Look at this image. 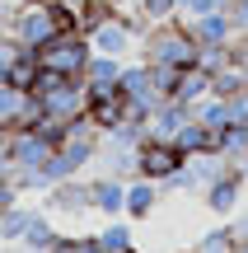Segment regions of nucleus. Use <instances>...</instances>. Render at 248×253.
Returning <instances> with one entry per match:
<instances>
[{"instance_id":"obj_22","label":"nucleus","mask_w":248,"mask_h":253,"mask_svg":"<svg viewBox=\"0 0 248 253\" xmlns=\"http://www.w3.org/2000/svg\"><path fill=\"white\" fill-rule=\"evenodd\" d=\"M159 188H164V197H178V192H192V197H197V192H202V183H197V173H192V164H178V169L174 173H169V178H159Z\"/></svg>"},{"instance_id":"obj_28","label":"nucleus","mask_w":248,"mask_h":253,"mask_svg":"<svg viewBox=\"0 0 248 253\" xmlns=\"http://www.w3.org/2000/svg\"><path fill=\"white\" fill-rule=\"evenodd\" d=\"M47 253H75V235H56V244Z\"/></svg>"},{"instance_id":"obj_13","label":"nucleus","mask_w":248,"mask_h":253,"mask_svg":"<svg viewBox=\"0 0 248 253\" xmlns=\"http://www.w3.org/2000/svg\"><path fill=\"white\" fill-rule=\"evenodd\" d=\"M37 211H42V207H33V202H24V197L9 202V207L0 211V239H5V244H19V239L28 235V225H33Z\"/></svg>"},{"instance_id":"obj_6","label":"nucleus","mask_w":248,"mask_h":253,"mask_svg":"<svg viewBox=\"0 0 248 253\" xmlns=\"http://www.w3.org/2000/svg\"><path fill=\"white\" fill-rule=\"evenodd\" d=\"M183 160H187V155L178 150L174 141H155V136H145V141L136 145V173H141V178H155V183L169 178Z\"/></svg>"},{"instance_id":"obj_17","label":"nucleus","mask_w":248,"mask_h":253,"mask_svg":"<svg viewBox=\"0 0 248 253\" xmlns=\"http://www.w3.org/2000/svg\"><path fill=\"white\" fill-rule=\"evenodd\" d=\"M192 118L202 122V126H211V131H220V126L234 122V113H230V99H220V94H206V99L192 108Z\"/></svg>"},{"instance_id":"obj_11","label":"nucleus","mask_w":248,"mask_h":253,"mask_svg":"<svg viewBox=\"0 0 248 253\" xmlns=\"http://www.w3.org/2000/svg\"><path fill=\"white\" fill-rule=\"evenodd\" d=\"M159 202H164V188H159L155 178H141L136 173V178L127 183V216L131 220H150L159 211Z\"/></svg>"},{"instance_id":"obj_20","label":"nucleus","mask_w":248,"mask_h":253,"mask_svg":"<svg viewBox=\"0 0 248 253\" xmlns=\"http://www.w3.org/2000/svg\"><path fill=\"white\" fill-rule=\"evenodd\" d=\"M131 225H136V220H131V216H112L108 225L99 230L103 249H108V253H117V249H131V244H136V230H131Z\"/></svg>"},{"instance_id":"obj_2","label":"nucleus","mask_w":248,"mask_h":253,"mask_svg":"<svg viewBox=\"0 0 248 253\" xmlns=\"http://www.w3.org/2000/svg\"><path fill=\"white\" fill-rule=\"evenodd\" d=\"M94 56V42L89 33H80V28H66V33H56L52 42L37 47V61L47 66V71L56 75H75V80H84V66H89Z\"/></svg>"},{"instance_id":"obj_5","label":"nucleus","mask_w":248,"mask_h":253,"mask_svg":"<svg viewBox=\"0 0 248 253\" xmlns=\"http://www.w3.org/2000/svg\"><path fill=\"white\" fill-rule=\"evenodd\" d=\"M42 202H47V211H52V216H84V211H94L89 178H84V173H75V178L52 183V188L42 192Z\"/></svg>"},{"instance_id":"obj_27","label":"nucleus","mask_w":248,"mask_h":253,"mask_svg":"<svg viewBox=\"0 0 248 253\" xmlns=\"http://www.w3.org/2000/svg\"><path fill=\"white\" fill-rule=\"evenodd\" d=\"M230 230H234V239H239V244H248V211H244V207L230 216Z\"/></svg>"},{"instance_id":"obj_26","label":"nucleus","mask_w":248,"mask_h":253,"mask_svg":"<svg viewBox=\"0 0 248 253\" xmlns=\"http://www.w3.org/2000/svg\"><path fill=\"white\" fill-rule=\"evenodd\" d=\"M75 253H108L99 235H75Z\"/></svg>"},{"instance_id":"obj_9","label":"nucleus","mask_w":248,"mask_h":253,"mask_svg":"<svg viewBox=\"0 0 248 253\" xmlns=\"http://www.w3.org/2000/svg\"><path fill=\"white\" fill-rule=\"evenodd\" d=\"M187 118H192V108H187V103H178V99H159L155 113L145 118V136H155V141H174L178 126H183Z\"/></svg>"},{"instance_id":"obj_19","label":"nucleus","mask_w":248,"mask_h":253,"mask_svg":"<svg viewBox=\"0 0 248 253\" xmlns=\"http://www.w3.org/2000/svg\"><path fill=\"white\" fill-rule=\"evenodd\" d=\"M28 99H33V94H28V89H19V84H0V122H5L9 131H14V126L24 122Z\"/></svg>"},{"instance_id":"obj_25","label":"nucleus","mask_w":248,"mask_h":253,"mask_svg":"<svg viewBox=\"0 0 248 253\" xmlns=\"http://www.w3.org/2000/svg\"><path fill=\"white\" fill-rule=\"evenodd\" d=\"M225 0H178V19H197V14H211L220 9Z\"/></svg>"},{"instance_id":"obj_12","label":"nucleus","mask_w":248,"mask_h":253,"mask_svg":"<svg viewBox=\"0 0 248 253\" xmlns=\"http://www.w3.org/2000/svg\"><path fill=\"white\" fill-rule=\"evenodd\" d=\"M89 192H94V211H103V216H127V183L112 178V173H99V178H89Z\"/></svg>"},{"instance_id":"obj_15","label":"nucleus","mask_w":248,"mask_h":253,"mask_svg":"<svg viewBox=\"0 0 248 253\" xmlns=\"http://www.w3.org/2000/svg\"><path fill=\"white\" fill-rule=\"evenodd\" d=\"M56 235H61V230L52 225V211H37L33 225H28V235L19 239V249H24V253H47V249L56 244Z\"/></svg>"},{"instance_id":"obj_10","label":"nucleus","mask_w":248,"mask_h":253,"mask_svg":"<svg viewBox=\"0 0 248 253\" xmlns=\"http://www.w3.org/2000/svg\"><path fill=\"white\" fill-rule=\"evenodd\" d=\"M122 56H108V52H94L89 66H84V89L89 94H112L122 84Z\"/></svg>"},{"instance_id":"obj_4","label":"nucleus","mask_w":248,"mask_h":253,"mask_svg":"<svg viewBox=\"0 0 248 253\" xmlns=\"http://www.w3.org/2000/svg\"><path fill=\"white\" fill-rule=\"evenodd\" d=\"M0 155L9 160V169H14V173H28V169H37V164L52 160V145H47L33 126H14V131L5 136V150H0Z\"/></svg>"},{"instance_id":"obj_8","label":"nucleus","mask_w":248,"mask_h":253,"mask_svg":"<svg viewBox=\"0 0 248 253\" xmlns=\"http://www.w3.org/2000/svg\"><path fill=\"white\" fill-rule=\"evenodd\" d=\"M183 24H187V33L197 38V47H225V42H234V24H230V14H225V9L183 19Z\"/></svg>"},{"instance_id":"obj_29","label":"nucleus","mask_w":248,"mask_h":253,"mask_svg":"<svg viewBox=\"0 0 248 253\" xmlns=\"http://www.w3.org/2000/svg\"><path fill=\"white\" fill-rule=\"evenodd\" d=\"M239 173H244V183H248V155H244V160H239Z\"/></svg>"},{"instance_id":"obj_23","label":"nucleus","mask_w":248,"mask_h":253,"mask_svg":"<svg viewBox=\"0 0 248 253\" xmlns=\"http://www.w3.org/2000/svg\"><path fill=\"white\" fill-rule=\"evenodd\" d=\"M234 61V56H230V42H225V47H197V66H202V71H225V66H230Z\"/></svg>"},{"instance_id":"obj_3","label":"nucleus","mask_w":248,"mask_h":253,"mask_svg":"<svg viewBox=\"0 0 248 253\" xmlns=\"http://www.w3.org/2000/svg\"><path fill=\"white\" fill-rule=\"evenodd\" d=\"M244 188H248V183H244L239 164H230V169H225L220 178H211V183H206V188H202V207L211 211V216L230 220L234 211L244 207Z\"/></svg>"},{"instance_id":"obj_24","label":"nucleus","mask_w":248,"mask_h":253,"mask_svg":"<svg viewBox=\"0 0 248 253\" xmlns=\"http://www.w3.org/2000/svg\"><path fill=\"white\" fill-rule=\"evenodd\" d=\"M225 14H230V24H234V38H248V0H225Z\"/></svg>"},{"instance_id":"obj_16","label":"nucleus","mask_w":248,"mask_h":253,"mask_svg":"<svg viewBox=\"0 0 248 253\" xmlns=\"http://www.w3.org/2000/svg\"><path fill=\"white\" fill-rule=\"evenodd\" d=\"M174 145H178L183 155H197V150H215V131H211V126H202L197 118H187L183 126H178Z\"/></svg>"},{"instance_id":"obj_18","label":"nucleus","mask_w":248,"mask_h":253,"mask_svg":"<svg viewBox=\"0 0 248 253\" xmlns=\"http://www.w3.org/2000/svg\"><path fill=\"white\" fill-rule=\"evenodd\" d=\"M215 150H220L225 160L239 164L244 155H248V122H230V126H220V131H215Z\"/></svg>"},{"instance_id":"obj_1","label":"nucleus","mask_w":248,"mask_h":253,"mask_svg":"<svg viewBox=\"0 0 248 253\" xmlns=\"http://www.w3.org/2000/svg\"><path fill=\"white\" fill-rule=\"evenodd\" d=\"M136 56L150 61V66H174V71H183V66H197V38L187 33L183 19H164V24L145 28Z\"/></svg>"},{"instance_id":"obj_7","label":"nucleus","mask_w":248,"mask_h":253,"mask_svg":"<svg viewBox=\"0 0 248 253\" xmlns=\"http://www.w3.org/2000/svg\"><path fill=\"white\" fill-rule=\"evenodd\" d=\"M42 99V113L47 118H61V122H71V118H80V113H89V89H84V80H61L56 89H47V94H37Z\"/></svg>"},{"instance_id":"obj_14","label":"nucleus","mask_w":248,"mask_h":253,"mask_svg":"<svg viewBox=\"0 0 248 253\" xmlns=\"http://www.w3.org/2000/svg\"><path fill=\"white\" fill-rule=\"evenodd\" d=\"M206 94H211V71L187 66V71H178V84H174V94H169V99H178V103H187V108H197Z\"/></svg>"},{"instance_id":"obj_32","label":"nucleus","mask_w":248,"mask_h":253,"mask_svg":"<svg viewBox=\"0 0 248 253\" xmlns=\"http://www.w3.org/2000/svg\"><path fill=\"white\" fill-rule=\"evenodd\" d=\"M0 5H14V0H0Z\"/></svg>"},{"instance_id":"obj_31","label":"nucleus","mask_w":248,"mask_h":253,"mask_svg":"<svg viewBox=\"0 0 248 253\" xmlns=\"http://www.w3.org/2000/svg\"><path fill=\"white\" fill-rule=\"evenodd\" d=\"M239 253H248V244H239Z\"/></svg>"},{"instance_id":"obj_30","label":"nucleus","mask_w":248,"mask_h":253,"mask_svg":"<svg viewBox=\"0 0 248 253\" xmlns=\"http://www.w3.org/2000/svg\"><path fill=\"white\" fill-rule=\"evenodd\" d=\"M117 253H136V244H131V249H117Z\"/></svg>"},{"instance_id":"obj_21","label":"nucleus","mask_w":248,"mask_h":253,"mask_svg":"<svg viewBox=\"0 0 248 253\" xmlns=\"http://www.w3.org/2000/svg\"><path fill=\"white\" fill-rule=\"evenodd\" d=\"M192 253H239V239H234L230 220H225V225H215V230H206V235H197Z\"/></svg>"}]
</instances>
